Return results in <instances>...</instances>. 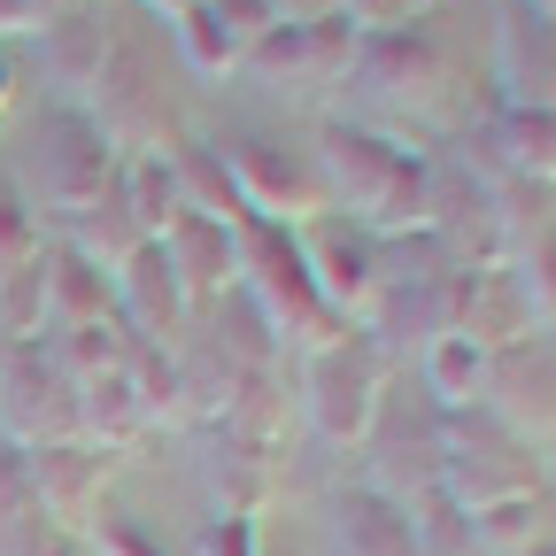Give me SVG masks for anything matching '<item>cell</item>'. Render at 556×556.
<instances>
[{"label":"cell","mask_w":556,"mask_h":556,"mask_svg":"<svg viewBox=\"0 0 556 556\" xmlns=\"http://www.w3.org/2000/svg\"><path fill=\"white\" fill-rule=\"evenodd\" d=\"M309 155L332 186V217L364 225L379 248H402L417 232H433V163L417 148H402V139H387L371 124L325 116Z\"/></svg>","instance_id":"cell-1"},{"label":"cell","mask_w":556,"mask_h":556,"mask_svg":"<svg viewBox=\"0 0 556 556\" xmlns=\"http://www.w3.org/2000/svg\"><path fill=\"white\" fill-rule=\"evenodd\" d=\"M240 287H248V302L263 309V325H270L278 340H294L302 356H317V348H332V340L348 332V325L325 309V294H317L294 225L240 217Z\"/></svg>","instance_id":"cell-2"},{"label":"cell","mask_w":556,"mask_h":556,"mask_svg":"<svg viewBox=\"0 0 556 556\" xmlns=\"http://www.w3.org/2000/svg\"><path fill=\"white\" fill-rule=\"evenodd\" d=\"M302 387H309L317 441L325 448H364L371 426H379V409H387V356H379L371 325H348L332 348H317Z\"/></svg>","instance_id":"cell-3"},{"label":"cell","mask_w":556,"mask_h":556,"mask_svg":"<svg viewBox=\"0 0 556 556\" xmlns=\"http://www.w3.org/2000/svg\"><path fill=\"white\" fill-rule=\"evenodd\" d=\"M0 441H16V448L86 441L78 379L62 371L54 340H16V348H0Z\"/></svg>","instance_id":"cell-4"},{"label":"cell","mask_w":556,"mask_h":556,"mask_svg":"<svg viewBox=\"0 0 556 556\" xmlns=\"http://www.w3.org/2000/svg\"><path fill=\"white\" fill-rule=\"evenodd\" d=\"M225 170H232V193H240L248 217L294 225V232L332 217V186H325L309 148H287V139H270V131H240L225 148Z\"/></svg>","instance_id":"cell-5"},{"label":"cell","mask_w":556,"mask_h":556,"mask_svg":"<svg viewBox=\"0 0 556 556\" xmlns=\"http://www.w3.org/2000/svg\"><path fill=\"white\" fill-rule=\"evenodd\" d=\"M302 255H309V278H317V294L340 325H379V302H387V248L364 232V225H348V217H317L294 232Z\"/></svg>","instance_id":"cell-6"},{"label":"cell","mask_w":556,"mask_h":556,"mask_svg":"<svg viewBox=\"0 0 556 556\" xmlns=\"http://www.w3.org/2000/svg\"><path fill=\"white\" fill-rule=\"evenodd\" d=\"M86 116L109 131V148H116V155H139V148H163V139H178L170 116H163V86H155L148 47L124 39V31L109 39V62H101V86H93Z\"/></svg>","instance_id":"cell-7"},{"label":"cell","mask_w":556,"mask_h":556,"mask_svg":"<svg viewBox=\"0 0 556 556\" xmlns=\"http://www.w3.org/2000/svg\"><path fill=\"white\" fill-rule=\"evenodd\" d=\"M433 486L471 518V510H495V503H526L541 495V464L518 433H495V441H441V471Z\"/></svg>","instance_id":"cell-8"},{"label":"cell","mask_w":556,"mask_h":556,"mask_svg":"<svg viewBox=\"0 0 556 556\" xmlns=\"http://www.w3.org/2000/svg\"><path fill=\"white\" fill-rule=\"evenodd\" d=\"M348 78H364L371 93L387 101H409V109H433L456 78L448 47L426 31V24H394V31H364L356 39V62H348Z\"/></svg>","instance_id":"cell-9"},{"label":"cell","mask_w":556,"mask_h":556,"mask_svg":"<svg viewBox=\"0 0 556 556\" xmlns=\"http://www.w3.org/2000/svg\"><path fill=\"white\" fill-rule=\"evenodd\" d=\"M356 39L364 31L348 24V9H332L317 24H270L240 62L270 86H332V78H348V62H356Z\"/></svg>","instance_id":"cell-10"},{"label":"cell","mask_w":556,"mask_h":556,"mask_svg":"<svg viewBox=\"0 0 556 556\" xmlns=\"http://www.w3.org/2000/svg\"><path fill=\"white\" fill-rule=\"evenodd\" d=\"M31 456V503L39 518H54V533H78L101 518V486L116 479V456L93 441H62V448H24Z\"/></svg>","instance_id":"cell-11"},{"label":"cell","mask_w":556,"mask_h":556,"mask_svg":"<svg viewBox=\"0 0 556 556\" xmlns=\"http://www.w3.org/2000/svg\"><path fill=\"white\" fill-rule=\"evenodd\" d=\"M54 148H47V208L70 225V217H86L93 208V193L109 186V170H116V148H109V131L86 116V109H70V101H54Z\"/></svg>","instance_id":"cell-12"},{"label":"cell","mask_w":556,"mask_h":556,"mask_svg":"<svg viewBox=\"0 0 556 556\" xmlns=\"http://www.w3.org/2000/svg\"><path fill=\"white\" fill-rule=\"evenodd\" d=\"M456 332L479 340L486 356H510V348L541 340V309H533V294H526L518 263L464 270V287H456Z\"/></svg>","instance_id":"cell-13"},{"label":"cell","mask_w":556,"mask_h":556,"mask_svg":"<svg viewBox=\"0 0 556 556\" xmlns=\"http://www.w3.org/2000/svg\"><path fill=\"white\" fill-rule=\"evenodd\" d=\"M116 317L131 325V340H155V348L193 340V302H186V287H178L163 240H139L131 263L116 270Z\"/></svg>","instance_id":"cell-14"},{"label":"cell","mask_w":556,"mask_h":556,"mask_svg":"<svg viewBox=\"0 0 556 556\" xmlns=\"http://www.w3.org/2000/svg\"><path fill=\"white\" fill-rule=\"evenodd\" d=\"M163 255H170V270H178L193 317L217 309V302L240 287V225H225V217H201V208H186V217L163 232Z\"/></svg>","instance_id":"cell-15"},{"label":"cell","mask_w":556,"mask_h":556,"mask_svg":"<svg viewBox=\"0 0 556 556\" xmlns=\"http://www.w3.org/2000/svg\"><path fill=\"white\" fill-rule=\"evenodd\" d=\"M109 39H116L109 16L86 9V0H70L62 16L39 24V54H47V86H54V101H70V109H86V101H93L101 62H109Z\"/></svg>","instance_id":"cell-16"},{"label":"cell","mask_w":556,"mask_h":556,"mask_svg":"<svg viewBox=\"0 0 556 556\" xmlns=\"http://www.w3.org/2000/svg\"><path fill=\"white\" fill-rule=\"evenodd\" d=\"M332 541L340 556H417V518L402 495H379L371 479H356L332 503Z\"/></svg>","instance_id":"cell-17"},{"label":"cell","mask_w":556,"mask_h":556,"mask_svg":"<svg viewBox=\"0 0 556 556\" xmlns=\"http://www.w3.org/2000/svg\"><path fill=\"white\" fill-rule=\"evenodd\" d=\"M503 86L510 109H556V16L526 9V0L503 16Z\"/></svg>","instance_id":"cell-18"},{"label":"cell","mask_w":556,"mask_h":556,"mask_svg":"<svg viewBox=\"0 0 556 556\" xmlns=\"http://www.w3.org/2000/svg\"><path fill=\"white\" fill-rule=\"evenodd\" d=\"M47 317H54V332L116 317V278L70 240H47Z\"/></svg>","instance_id":"cell-19"},{"label":"cell","mask_w":556,"mask_h":556,"mask_svg":"<svg viewBox=\"0 0 556 556\" xmlns=\"http://www.w3.org/2000/svg\"><path fill=\"white\" fill-rule=\"evenodd\" d=\"M486 387H518L510 433H518L526 448H533L541 433H556V356H548V340H526V348H510V356H495Z\"/></svg>","instance_id":"cell-20"},{"label":"cell","mask_w":556,"mask_h":556,"mask_svg":"<svg viewBox=\"0 0 556 556\" xmlns=\"http://www.w3.org/2000/svg\"><path fill=\"white\" fill-rule=\"evenodd\" d=\"M78 417H86V441L109 448V456H131L148 441V409H139V387L131 371H101V379H78Z\"/></svg>","instance_id":"cell-21"},{"label":"cell","mask_w":556,"mask_h":556,"mask_svg":"<svg viewBox=\"0 0 556 556\" xmlns=\"http://www.w3.org/2000/svg\"><path fill=\"white\" fill-rule=\"evenodd\" d=\"M139 240H148V232H139V217H131V193H124V170H109V186L93 193V208H86V217H70V248H86L109 278L131 263V248Z\"/></svg>","instance_id":"cell-22"},{"label":"cell","mask_w":556,"mask_h":556,"mask_svg":"<svg viewBox=\"0 0 556 556\" xmlns=\"http://www.w3.org/2000/svg\"><path fill=\"white\" fill-rule=\"evenodd\" d=\"M170 170H178L186 208H201V217H225V225H240V217H248L240 193H232V170H225V148H217V139L178 131V139H170Z\"/></svg>","instance_id":"cell-23"},{"label":"cell","mask_w":556,"mask_h":556,"mask_svg":"<svg viewBox=\"0 0 556 556\" xmlns=\"http://www.w3.org/2000/svg\"><path fill=\"white\" fill-rule=\"evenodd\" d=\"M124 170V193H131V217L148 240H163L178 217H186V193H178V170H170V148H139V155H116Z\"/></svg>","instance_id":"cell-24"},{"label":"cell","mask_w":556,"mask_h":556,"mask_svg":"<svg viewBox=\"0 0 556 556\" xmlns=\"http://www.w3.org/2000/svg\"><path fill=\"white\" fill-rule=\"evenodd\" d=\"M486 371H495V356H486L479 340H464V332L426 340V387H433V402H441V409L479 402V394H486Z\"/></svg>","instance_id":"cell-25"},{"label":"cell","mask_w":556,"mask_h":556,"mask_svg":"<svg viewBox=\"0 0 556 556\" xmlns=\"http://www.w3.org/2000/svg\"><path fill=\"white\" fill-rule=\"evenodd\" d=\"M503 139V163L533 186H556V109H503L495 124Z\"/></svg>","instance_id":"cell-26"},{"label":"cell","mask_w":556,"mask_h":556,"mask_svg":"<svg viewBox=\"0 0 556 556\" xmlns=\"http://www.w3.org/2000/svg\"><path fill=\"white\" fill-rule=\"evenodd\" d=\"M124 371H131V387H139V409H148V426H186V394H178V348L131 340Z\"/></svg>","instance_id":"cell-27"},{"label":"cell","mask_w":556,"mask_h":556,"mask_svg":"<svg viewBox=\"0 0 556 556\" xmlns=\"http://www.w3.org/2000/svg\"><path fill=\"white\" fill-rule=\"evenodd\" d=\"M510 263L541 309V332H556V217H533V225L510 217Z\"/></svg>","instance_id":"cell-28"},{"label":"cell","mask_w":556,"mask_h":556,"mask_svg":"<svg viewBox=\"0 0 556 556\" xmlns=\"http://www.w3.org/2000/svg\"><path fill=\"white\" fill-rule=\"evenodd\" d=\"M54 356H62V371H70V379H101V371H124V356H131V325H124V317H101V325H70V332H54Z\"/></svg>","instance_id":"cell-29"},{"label":"cell","mask_w":556,"mask_h":556,"mask_svg":"<svg viewBox=\"0 0 556 556\" xmlns=\"http://www.w3.org/2000/svg\"><path fill=\"white\" fill-rule=\"evenodd\" d=\"M39 332H54V317H47V255L0 278V340L16 348V340H39Z\"/></svg>","instance_id":"cell-30"},{"label":"cell","mask_w":556,"mask_h":556,"mask_svg":"<svg viewBox=\"0 0 556 556\" xmlns=\"http://www.w3.org/2000/svg\"><path fill=\"white\" fill-rule=\"evenodd\" d=\"M47 255V225H39V201L0 170V278L9 270H24V263H39Z\"/></svg>","instance_id":"cell-31"},{"label":"cell","mask_w":556,"mask_h":556,"mask_svg":"<svg viewBox=\"0 0 556 556\" xmlns=\"http://www.w3.org/2000/svg\"><path fill=\"white\" fill-rule=\"evenodd\" d=\"M170 24H178V47H186V62L201 70V78H225V70H240V39L217 24V9H208V0H186Z\"/></svg>","instance_id":"cell-32"},{"label":"cell","mask_w":556,"mask_h":556,"mask_svg":"<svg viewBox=\"0 0 556 556\" xmlns=\"http://www.w3.org/2000/svg\"><path fill=\"white\" fill-rule=\"evenodd\" d=\"M533 533H541V495L495 503V510H471V548H486V556H518Z\"/></svg>","instance_id":"cell-33"},{"label":"cell","mask_w":556,"mask_h":556,"mask_svg":"<svg viewBox=\"0 0 556 556\" xmlns=\"http://www.w3.org/2000/svg\"><path fill=\"white\" fill-rule=\"evenodd\" d=\"M86 541H93V556H170V548H163L148 526H139V518H109V510L86 526Z\"/></svg>","instance_id":"cell-34"},{"label":"cell","mask_w":556,"mask_h":556,"mask_svg":"<svg viewBox=\"0 0 556 556\" xmlns=\"http://www.w3.org/2000/svg\"><path fill=\"white\" fill-rule=\"evenodd\" d=\"M9 518H39V503H31V456L16 441H0V526Z\"/></svg>","instance_id":"cell-35"},{"label":"cell","mask_w":556,"mask_h":556,"mask_svg":"<svg viewBox=\"0 0 556 556\" xmlns=\"http://www.w3.org/2000/svg\"><path fill=\"white\" fill-rule=\"evenodd\" d=\"M208 9H217V24L240 39V54H248V47H255V39L278 24V16H270V0H208Z\"/></svg>","instance_id":"cell-36"},{"label":"cell","mask_w":556,"mask_h":556,"mask_svg":"<svg viewBox=\"0 0 556 556\" xmlns=\"http://www.w3.org/2000/svg\"><path fill=\"white\" fill-rule=\"evenodd\" d=\"M201 556H263L255 548V518H225L217 510V518L201 526Z\"/></svg>","instance_id":"cell-37"},{"label":"cell","mask_w":556,"mask_h":556,"mask_svg":"<svg viewBox=\"0 0 556 556\" xmlns=\"http://www.w3.org/2000/svg\"><path fill=\"white\" fill-rule=\"evenodd\" d=\"M39 24H47V0H0V39L39 31Z\"/></svg>","instance_id":"cell-38"},{"label":"cell","mask_w":556,"mask_h":556,"mask_svg":"<svg viewBox=\"0 0 556 556\" xmlns=\"http://www.w3.org/2000/svg\"><path fill=\"white\" fill-rule=\"evenodd\" d=\"M24 556H86V541H78V533H54V526H31Z\"/></svg>","instance_id":"cell-39"},{"label":"cell","mask_w":556,"mask_h":556,"mask_svg":"<svg viewBox=\"0 0 556 556\" xmlns=\"http://www.w3.org/2000/svg\"><path fill=\"white\" fill-rule=\"evenodd\" d=\"M340 0H270V16L278 24H317V16H332Z\"/></svg>","instance_id":"cell-40"},{"label":"cell","mask_w":556,"mask_h":556,"mask_svg":"<svg viewBox=\"0 0 556 556\" xmlns=\"http://www.w3.org/2000/svg\"><path fill=\"white\" fill-rule=\"evenodd\" d=\"M9 101H16V62L0 54V116H9Z\"/></svg>","instance_id":"cell-41"},{"label":"cell","mask_w":556,"mask_h":556,"mask_svg":"<svg viewBox=\"0 0 556 556\" xmlns=\"http://www.w3.org/2000/svg\"><path fill=\"white\" fill-rule=\"evenodd\" d=\"M518 556H556V533H533V541H526Z\"/></svg>","instance_id":"cell-42"},{"label":"cell","mask_w":556,"mask_h":556,"mask_svg":"<svg viewBox=\"0 0 556 556\" xmlns=\"http://www.w3.org/2000/svg\"><path fill=\"white\" fill-rule=\"evenodd\" d=\"M148 9H155V16H178V9H186V0H148Z\"/></svg>","instance_id":"cell-43"},{"label":"cell","mask_w":556,"mask_h":556,"mask_svg":"<svg viewBox=\"0 0 556 556\" xmlns=\"http://www.w3.org/2000/svg\"><path fill=\"white\" fill-rule=\"evenodd\" d=\"M526 9H541V16H556V0H526Z\"/></svg>","instance_id":"cell-44"},{"label":"cell","mask_w":556,"mask_h":556,"mask_svg":"<svg viewBox=\"0 0 556 556\" xmlns=\"http://www.w3.org/2000/svg\"><path fill=\"white\" fill-rule=\"evenodd\" d=\"M0 348H9V340H0Z\"/></svg>","instance_id":"cell-45"}]
</instances>
